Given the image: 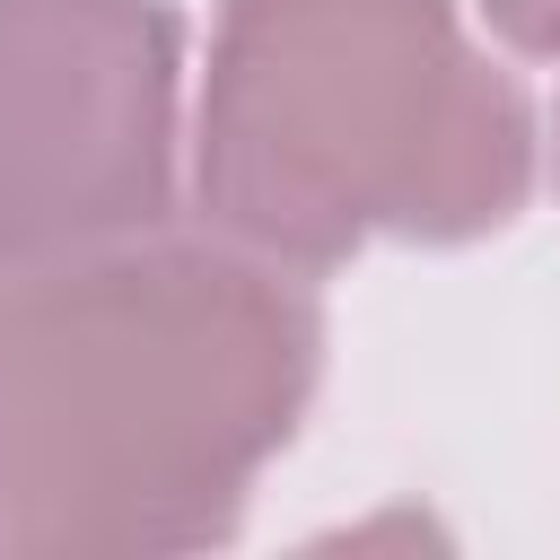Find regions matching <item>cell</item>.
Returning <instances> with one entry per match:
<instances>
[{
	"label": "cell",
	"mask_w": 560,
	"mask_h": 560,
	"mask_svg": "<svg viewBox=\"0 0 560 560\" xmlns=\"http://www.w3.org/2000/svg\"><path fill=\"white\" fill-rule=\"evenodd\" d=\"M324 376L306 271L131 236L0 280V560H158L236 534Z\"/></svg>",
	"instance_id": "obj_1"
},
{
	"label": "cell",
	"mask_w": 560,
	"mask_h": 560,
	"mask_svg": "<svg viewBox=\"0 0 560 560\" xmlns=\"http://www.w3.org/2000/svg\"><path fill=\"white\" fill-rule=\"evenodd\" d=\"M534 192V105L455 0H228L192 105L201 228L332 271L472 245Z\"/></svg>",
	"instance_id": "obj_2"
},
{
	"label": "cell",
	"mask_w": 560,
	"mask_h": 560,
	"mask_svg": "<svg viewBox=\"0 0 560 560\" xmlns=\"http://www.w3.org/2000/svg\"><path fill=\"white\" fill-rule=\"evenodd\" d=\"M175 184V0H0V280L158 236Z\"/></svg>",
	"instance_id": "obj_3"
},
{
	"label": "cell",
	"mask_w": 560,
	"mask_h": 560,
	"mask_svg": "<svg viewBox=\"0 0 560 560\" xmlns=\"http://www.w3.org/2000/svg\"><path fill=\"white\" fill-rule=\"evenodd\" d=\"M481 26L508 44V52H534V61H560V0H472Z\"/></svg>",
	"instance_id": "obj_4"
}]
</instances>
